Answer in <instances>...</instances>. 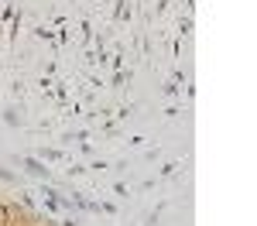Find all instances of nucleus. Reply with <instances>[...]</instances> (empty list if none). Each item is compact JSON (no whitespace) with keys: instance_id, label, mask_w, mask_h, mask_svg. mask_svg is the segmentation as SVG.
Instances as JSON below:
<instances>
[{"instance_id":"f257e3e1","label":"nucleus","mask_w":257,"mask_h":226,"mask_svg":"<svg viewBox=\"0 0 257 226\" xmlns=\"http://www.w3.org/2000/svg\"><path fill=\"white\" fill-rule=\"evenodd\" d=\"M4 219H7V212H4V209H0V223H4Z\"/></svg>"}]
</instances>
